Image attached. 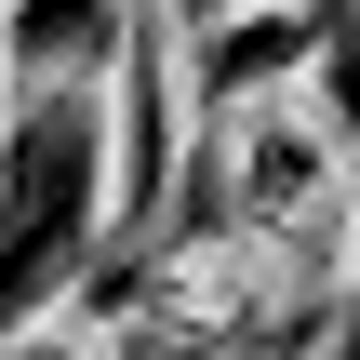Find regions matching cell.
<instances>
[{
    "label": "cell",
    "instance_id": "1",
    "mask_svg": "<svg viewBox=\"0 0 360 360\" xmlns=\"http://www.w3.org/2000/svg\"><path fill=\"white\" fill-rule=\"evenodd\" d=\"M227 214L267 227L281 254H307L321 281L360 267V160L307 94H227Z\"/></svg>",
    "mask_w": 360,
    "mask_h": 360
},
{
    "label": "cell",
    "instance_id": "2",
    "mask_svg": "<svg viewBox=\"0 0 360 360\" xmlns=\"http://www.w3.org/2000/svg\"><path fill=\"white\" fill-rule=\"evenodd\" d=\"M307 40H321V13H307V0H281V13L254 0V13H227V27H187V80L227 107V94L294 80V67H307Z\"/></svg>",
    "mask_w": 360,
    "mask_h": 360
},
{
    "label": "cell",
    "instance_id": "3",
    "mask_svg": "<svg viewBox=\"0 0 360 360\" xmlns=\"http://www.w3.org/2000/svg\"><path fill=\"white\" fill-rule=\"evenodd\" d=\"M134 27H147V0H13V67L40 80H80V67H107V53H134Z\"/></svg>",
    "mask_w": 360,
    "mask_h": 360
}]
</instances>
